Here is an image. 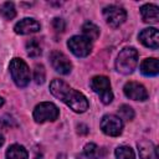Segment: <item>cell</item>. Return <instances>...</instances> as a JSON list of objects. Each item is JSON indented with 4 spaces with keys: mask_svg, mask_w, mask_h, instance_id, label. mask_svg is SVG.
Instances as JSON below:
<instances>
[{
    "mask_svg": "<svg viewBox=\"0 0 159 159\" xmlns=\"http://www.w3.org/2000/svg\"><path fill=\"white\" fill-rule=\"evenodd\" d=\"M50 92L62 101L65 104H67L73 112L76 113H83L88 109V101L87 98L78 91L70 87L65 81L62 80H53L50 83Z\"/></svg>",
    "mask_w": 159,
    "mask_h": 159,
    "instance_id": "1",
    "label": "cell"
},
{
    "mask_svg": "<svg viewBox=\"0 0 159 159\" xmlns=\"http://www.w3.org/2000/svg\"><path fill=\"white\" fill-rule=\"evenodd\" d=\"M138 65V51L134 47H124L114 62L116 70L122 75L132 73Z\"/></svg>",
    "mask_w": 159,
    "mask_h": 159,
    "instance_id": "2",
    "label": "cell"
},
{
    "mask_svg": "<svg viewBox=\"0 0 159 159\" xmlns=\"http://www.w3.org/2000/svg\"><path fill=\"white\" fill-rule=\"evenodd\" d=\"M9 70L12 77V81L17 87H26L30 82V68L22 58L15 57L10 61Z\"/></svg>",
    "mask_w": 159,
    "mask_h": 159,
    "instance_id": "3",
    "label": "cell"
},
{
    "mask_svg": "<svg viewBox=\"0 0 159 159\" xmlns=\"http://www.w3.org/2000/svg\"><path fill=\"white\" fill-rule=\"evenodd\" d=\"M60 109L52 102H41L34 109L32 117L36 123H45V122H55L58 118Z\"/></svg>",
    "mask_w": 159,
    "mask_h": 159,
    "instance_id": "4",
    "label": "cell"
},
{
    "mask_svg": "<svg viewBox=\"0 0 159 159\" xmlns=\"http://www.w3.org/2000/svg\"><path fill=\"white\" fill-rule=\"evenodd\" d=\"M89 84H91L92 91L99 96L101 101L104 104H109L113 101V93H112V89H111V83H109L108 77L101 76V75L94 76L91 80Z\"/></svg>",
    "mask_w": 159,
    "mask_h": 159,
    "instance_id": "5",
    "label": "cell"
},
{
    "mask_svg": "<svg viewBox=\"0 0 159 159\" xmlns=\"http://www.w3.org/2000/svg\"><path fill=\"white\" fill-rule=\"evenodd\" d=\"M67 46H68L70 51L77 57H86L92 51L91 41L88 39H86L84 36H80V35L72 36L67 41Z\"/></svg>",
    "mask_w": 159,
    "mask_h": 159,
    "instance_id": "6",
    "label": "cell"
},
{
    "mask_svg": "<svg viewBox=\"0 0 159 159\" xmlns=\"http://www.w3.org/2000/svg\"><path fill=\"white\" fill-rule=\"evenodd\" d=\"M103 16L106 22L111 27H118L127 19V11L118 5H108L103 9Z\"/></svg>",
    "mask_w": 159,
    "mask_h": 159,
    "instance_id": "7",
    "label": "cell"
},
{
    "mask_svg": "<svg viewBox=\"0 0 159 159\" xmlns=\"http://www.w3.org/2000/svg\"><path fill=\"white\" fill-rule=\"evenodd\" d=\"M101 129L109 137H118L123 129V120L114 114H106L101 120Z\"/></svg>",
    "mask_w": 159,
    "mask_h": 159,
    "instance_id": "8",
    "label": "cell"
},
{
    "mask_svg": "<svg viewBox=\"0 0 159 159\" xmlns=\"http://www.w3.org/2000/svg\"><path fill=\"white\" fill-rule=\"evenodd\" d=\"M50 61H51V65L53 67V70L61 75H68L72 70V63L71 61L68 60V57L61 52V51H52L51 55H50Z\"/></svg>",
    "mask_w": 159,
    "mask_h": 159,
    "instance_id": "9",
    "label": "cell"
},
{
    "mask_svg": "<svg viewBox=\"0 0 159 159\" xmlns=\"http://www.w3.org/2000/svg\"><path fill=\"white\" fill-rule=\"evenodd\" d=\"M123 91L124 94L133 101H145L148 98V92L145 87L138 82H127L123 87Z\"/></svg>",
    "mask_w": 159,
    "mask_h": 159,
    "instance_id": "10",
    "label": "cell"
},
{
    "mask_svg": "<svg viewBox=\"0 0 159 159\" xmlns=\"http://www.w3.org/2000/svg\"><path fill=\"white\" fill-rule=\"evenodd\" d=\"M138 37H139V41L149 48L157 50L159 47V34L155 27H148L142 30Z\"/></svg>",
    "mask_w": 159,
    "mask_h": 159,
    "instance_id": "11",
    "label": "cell"
},
{
    "mask_svg": "<svg viewBox=\"0 0 159 159\" xmlns=\"http://www.w3.org/2000/svg\"><path fill=\"white\" fill-rule=\"evenodd\" d=\"M40 27H41L40 24L35 19L25 17V19H22L15 24L14 31L19 35H29V34H34V32L40 31Z\"/></svg>",
    "mask_w": 159,
    "mask_h": 159,
    "instance_id": "12",
    "label": "cell"
},
{
    "mask_svg": "<svg viewBox=\"0 0 159 159\" xmlns=\"http://www.w3.org/2000/svg\"><path fill=\"white\" fill-rule=\"evenodd\" d=\"M138 152L140 159H158L157 147L150 140H140L138 144Z\"/></svg>",
    "mask_w": 159,
    "mask_h": 159,
    "instance_id": "13",
    "label": "cell"
},
{
    "mask_svg": "<svg viewBox=\"0 0 159 159\" xmlns=\"http://www.w3.org/2000/svg\"><path fill=\"white\" fill-rule=\"evenodd\" d=\"M140 15L144 22L155 24L159 20V9L154 4H145L140 7Z\"/></svg>",
    "mask_w": 159,
    "mask_h": 159,
    "instance_id": "14",
    "label": "cell"
},
{
    "mask_svg": "<svg viewBox=\"0 0 159 159\" xmlns=\"http://www.w3.org/2000/svg\"><path fill=\"white\" fill-rule=\"evenodd\" d=\"M140 72L144 76H157L159 72V63L158 60L154 57L145 58L140 63Z\"/></svg>",
    "mask_w": 159,
    "mask_h": 159,
    "instance_id": "15",
    "label": "cell"
},
{
    "mask_svg": "<svg viewBox=\"0 0 159 159\" xmlns=\"http://www.w3.org/2000/svg\"><path fill=\"white\" fill-rule=\"evenodd\" d=\"M27 150L20 144H12L6 150V159H27Z\"/></svg>",
    "mask_w": 159,
    "mask_h": 159,
    "instance_id": "16",
    "label": "cell"
},
{
    "mask_svg": "<svg viewBox=\"0 0 159 159\" xmlns=\"http://www.w3.org/2000/svg\"><path fill=\"white\" fill-rule=\"evenodd\" d=\"M82 32H83V36L86 39H88L89 41H93V40H97L98 36H99V27L97 25H94L93 22H84L83 26H82Z\"/></svg>",
    "mask_w": 159,
    "mask_h": 159,
    "instance_id": "17",
    "label": "cell"
},
{
    "mask_svg": "<svg viewBox=\"0 0 159 159\" xmlns=\"http://www.w3.org/2000/svg\"><path fill=\"white\" fill-rule=\"evenodd\" d=\"M26 52L31 57H37L42 53V45L37 39H31L26 42Z\"/></svg>",
    "mask_w": 159,
    "mask_h": 159,
    "instance_id": "18",
    "label": "cell"
},
{
    "mask_svg": "<svg viewBox=\"0 0 159 159\" xmlns=\"http://www.w3.org/2000/svg\"><path fill=\"white\" fill-rule=\"evenodd\" d=\"M0 14L4 19L6 20H11L16 16V10H15V5L10 1H6L4 2L1 6H0Z\"/></svg>",
    "mask_w": 159,
    "mask_h": 159,
    "instance_id": "19",
    "label": "cell"
},
{
    "mask_svg": "<svg viewBox=\"0 0 159 159\" xmlns=\"http://www.w3.org/2000/svg\"><path fill=\"white\" fill-rule=\"evenodd\" d=\"M117 159H135V154L133 149L128 145H120L114 152Z\"/></svg>",
    "mask_w": 159,
    "mask_h": 159,
    "instance_id": "20",
    "label": "cell"
},
{
    "mask_svg": "<svg viewBox=\"0 0 159 159\" xmlns=\"http://www.w3.org/2000/svg\"><path fill=\"white\" fill-rule=\"evenodd\" d=\"M83 154L88 159H98L101 158V149L94 143H87L83 148Z\"/></svg>",
    "mask_w": 159,
    "mask_h": 159,
    "instance_id": "21",
    "label": "cell"
},
{
    "mask_svg": "<svg viewBox=\"0 0 159 159\" xmlns=\"http://www.w3.org/2000/svg\"><path fill=\"white\" fill-rule=\"evenodd\" d=\"M118 114H119L118 117L124 120H132L134 118V111L128 104H122L118 108Z\"/></svg>",
    "mask_w": 159,
    "mask_h": 159,
    "instance_id": "22",
    "label": "cell"
},
{
    "mask_svg": "<svg viewBox=\"0 0 159 159\" xmlns=\"http://www.w3.org/2000/svg\"><path fill=\"white\" fill-rule=\"evenodd\" d=\"M45 77H46V72H45V67L42 65H36L35 66V71H34V80L37 84H42L45 82Z\"/></svg>",
    "mask_w": 159,
    "mask_h": 159,
    "instance_id": "23",
    "label": "cell"
},
{
    "mask_svg": "<svg viewBox=\"0 0 159 159\" xmlns=\"http://www.w3.org/2000/svg\"><path fill=\"white\" fill-rule=\"evenodd\" d=\"M52 26H53V29H55L56 32H62L65 30V27H66V24H65V21L62 19L55 17L53 21H52Z\"/></svg>",
    "mask_w": 159,
    "mask_h": 159,
    "instance_id": "24",
    "label": "cell"
},
{
    "mask_svg": "<svg viewBox=\"0 0 159 159\" xmlns=\"http://www.w3.org/2000/svg\"><path fill=\"white\" fill-rule=\"evenodd\" d=\"M4 140H5V139H4V137H2L1 134H0V147H1L2 144H4Z\"/></svg>",
    "mask_w": 159,
    "mask_h": 159,
    "instance_id": "25",
    "label": "cell"
},
{
    "mask_svg": "<svg viewBox=\"0 0 159 159\" xmlns=\"http://www.w3.org/2000/svg\"><path fill=\"white\" fill-rule=\"evenodd\" d=\"M2 104H4V99H2V98H1V97H0V107H1V106H2Z\"/></svg>",
    "mask_w": 159,
    "mask_h": 159,
    "instance_id": "26",
    "label": "cell"
}]
</instances>
